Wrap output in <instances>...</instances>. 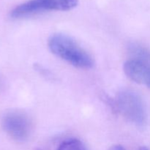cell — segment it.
I'll list each match as a JSON object with an SVG mask.
<instances>
[{
    "mask_svg": "<svg viewBox=\"0 0 150 150\" xmlns=\"http://www.w3.org/2000/svg\"><path fill=\"white\" fill-rule=\"evenodd\" d=\"M48 47L54 54L74 67L89 69L93 66L92 57L74 40L63 34H56L48 40Z\"/></svg>",
    "mask_w": 150,
    "mask_h": 150,
    "instance_id": "cell-1",
    "label": "cell"
},
{
    "mask_svg": "<svg viewBox=\"0 0 150 150\" xmlns=\"http://www.w3.org/2000/svg\"><path fill=\"white\" fill-rule=\"evenodd\" d=\"M117 114L120 113L129 122L137 126H144L146 114L142 98L131 90H122L116 98Z\"/></svg>",
    "mask_w": 150,
    "mask_h": 150,
    "instance_id": "cell-2",
    "label": "cell"
},
{
    "mask_svg": "<svg viewBox=\"0 0 150 150\" xmlns=\"http://www.w3.org/2000/svg\"><path fill=\"white\" fill-rule=\"evenodd\" d=\"M134 57L124 64L126 76L133 81L150 89V52L142 47H133Z\"/></svg>",
    "mask_w": 150,
    "mask_h": 150,
    "instance_id": "cell-3",
    "label": "cell"
},
{
    "mask_svg": "<svg viewBox=\"0 0 150 150\" xmlns=\"http://www.w3.org/2000/svg\"><path fill=\"white\" fill-rule=\"evenodd\" d=\"M3 129L18 142H23L29 137L31 132V122L23 113L15 111L7 114L2 121Z\"/></svg>",
    "mask_w": 150,
    "mask_h": 150,
    "instance_id": "cell-4",
    "label": "cell"
},
{
    "mask_svg": "<svg viewBox=\"0 0 150 150\" xmlns=\"http://www.w3.org/2000/svg\"><path fill=\"white\" fill-rule=\"evenodd\" d=\"M47 10H55L54 0H30L15 7L11 16L13 18H21Z\"/></svg>",
    "mask_w": 150,
    "mask_h": 150,
    "instance_id": "cell-5",
    "label": "cell"
},
{
    "mask_svg": "<svg viewBox=\"0 0 150 150\" xmlns=\"http://www.w3.org/2000/svg\"><path fill=\"white\" fill-rule=\"evenodd\" d=\"M57 150H87L81 141L69 139L62 142Z\"/></svg>",
    "mask_w": 150,
    "mask_h": 150,
    "instance_id": "cell-6",
    "label": "cell"
},
{
    "mask_svg": "<svg viewBox=\"0 0 150 150\" xmlns=\"http://www.w3.org/2000/svg\"><path fill=\"white\" fill-rule=\"evenodd\" d=\"M55 10L66 11L73 9L77 6L79 0H54Z\"/></svg>",
    "mask_w": 150,
    "mask_h": 150,
    "instance_id": "cell-7",
    "label": "cell"
},
{
    "mask_svg": "<svg viewBox=\"0 0 150 150\" xmlns=\"http://www.w3.org/2000/svg\"><path fill=\"white\" fill-rule=\"evenodd\" d=\"M109 150H126L125 148L123 147L121 145H114V146H111Z\"/></svg>",
    "mask_w": 150,
    "mask_h": 150,
    "instance_id": "cell-8",
    "label": "cell"
},
{
    "mask_svg": "<svg viewBox=\"0 0 150 150\" xmlns=\"http://www.w3.org/2000/svg\"><path fill=\"white\" fill-rule=\"evenodd\" d=\"M139 150H149V149L146 147H142L139 149Z\"/></svg>",
    "mask_w": 150,
    "mask_h": 150,
    "instance_id": "cell-9",
    "label": "cell"
}]
</instances>
